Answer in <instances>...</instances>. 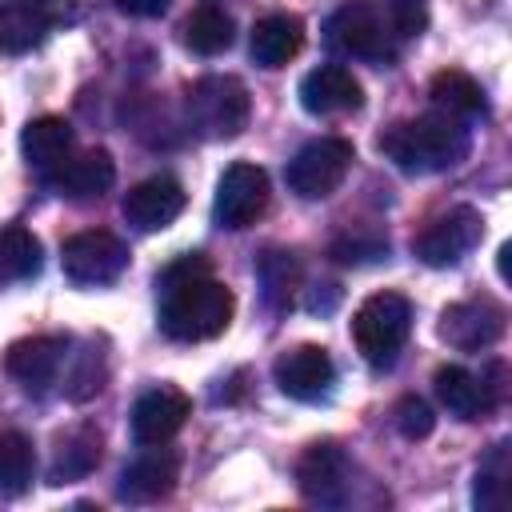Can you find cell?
<instances>
[{
    "instance_id": "cell-1",
    "label": "cell",
    "mask_w": 512,
    "mask_h": 512,
    "mask_svg": "<svg viewBox=\"0 0 512 512\" xmlns=\"http://www.w3.org/2000/svg\"><path fill=\"white\" fill-rule=\"evenodd\" d=\"M164 296H160V332L168 340H180V344H200V340H212L220 336L228 324H232V312H236V296L228 284L212 280L208 272H196V276H180V280H164L156 284Z\"/></svg>"
},
{
    "instance_id": "cell-2",
    "label": "cell",
    "mask_w": 512,
    "mask_h": 512,
    "mask_svg": "<svg viewBox=\"0 0 512 512\" xmlns=\"http://www.w3.org/2000/svg\"><path fill=\"white\" fill-rule=\"evenodd\" d=\"M380 152L408 176H428L460 164L468 156V128L456 116L428 112L416 120H400L380 136Z\"/></svg>"
},
{
    "instance_id": "cell-3",
    "label": "cell",
    "mask_w": 512,
    "mask_h": 512,
    "mask_svg": "<svg viewBox=\"0 0 512 512\" xmlns=\"http://www.w3.org/2000/svg\"><path fill=\"white\" fill-rule=\"evenodd\" d=\"M408 328H412V304L400 292H372L352 316L356 352L372 368H388L396 360V352L408 340Z\"/></svg>"
},
{
    "instance_id": "cell-4",
    "label": "cell",
    "mask_w": 512,
    "mask_h": 512,
    "mask_svg": "<svg viewBox=\"0 0 512 512\" xmlns=\"http://www.w3.org/2000/svg\"><path fill=\"white\" fill-rule=\"evenodd\" d=\"M328 44L340 56L388 64L396 56V32L388 12H380L372 0H348L328 16Z\"/></svg>"
},
{
    "instance_id": "cell-5",
    "label": "cell",
    "mask_w": 512,
    "mask_h": 512,
    "mask_svg": "<svg viewBox=\"0 0 512 512\" xmlns=\"http://www.w3.org/2000/svg\"><path fill=\"white\" fill-rule=\"evenodd\" d=\"M252 112L248 88L236 76H204L188 88V120L208 140H232L244 132Z\"/></svg>"
},
{
    "instance_id": "cell-6",
    "label": "cell",
    "mask_w": 512,
    "mask_h": 512,
    "mask_svg": "<svg viewBox=\"0 0 512 512\" xmlns=\"http://www.w3.org/2000/svg\"><path fill=\"white\" fill-rule=\"evenodd\" d=\"M352 160H356V152H352L348 140H340V136H320V140L304 144V148L288 160L284 180H288V188H292L300 200H324V196H332V192L344 184Z\"/></svg>"
},
{
    "instance_id": "cell-7",
    "label": "cell",
    "mask_w": 512,
    "mask_h": 512,
    "mask_svg": "<svg viewBox=\"0 0 512 512\" xmlns=\"http://www.w3.org/2000/svg\"><path fill=\"white\" fill-rule=\"evenodd\" d=\"M268 172L260 164H248V160H236L224 168L220 184H216V200H212V216L220 228L228 232H240V228H252L264 212H268Z\"/></svg>"
},
{
    "instance_id": "cell-8",
    "label": "cell",
    "mask_w": 512,
    "mask_h": 512,
    "mask_svg": "<svg viewBox=\"0 0 512 512\" xmlns=\"http://www.w3.org/2000/svg\"><path fill=\"white\" fill-rule=\"evenodd\" d=\"M60 264H64V276L72 284H84V288L112 284L128 268V244L104 228H84V232L64 240Z\"/></svg>"
},
{
    "instance_id": "cell-9",
    "label": "cell",
    "mask_w": 512,
    "mask_h": 512,
    "mask_svg": "<svg viewBox=\"0 0 512 512\" xmlns=\"http://www.w3.org/2000/svg\"><path fill=\"white\" fill-rule=\"evenodd\" d=\"M484 236V216L468 204L436 216L416 240H412V252L428 264V268H448V264H460Z\"/></svg>"
},
{
    "instance_id": "cell-10",
    "label": "cell",
    "mask_w": 512,
    "mask_h": 512,
    "mask_svg": "<svg viewBox=\"0 0 512 512\" xmlns=\"http://www.w3.org/2000/svg\"><path fill=\"white\" fill-rule=\"evenodd\" d=\"M348 476H352V464H348L344 448L332 444V440L308 444V448L300 452V460H296L300 496L312 500V504H328V508H332V504H344L348 484H352Z\"/></svg>"
},
{
    "instance_id": "cell-11",
    "label": "cell",
    "mask_w": 512,
    "mask_h": 512,
    "mask_svg": "<svg viewBox=\"0 0 512 512\" xmlns=\"http://www.w3.org/2000/svg\"><path fill=\"white\" fill-rule=\"evenodd\" d=\"M272 376H276L284 396H292L300 404H312V400H324L332 392L336 364H332V356L320 344H296V348L276 356Z\"/></svg>"
},
{
    "instance_id": "cell-12",
    "label": "cell",
    "mask_w": 512,
    "mask_h": 512,
    "mask_svg": "<svg viewBox=\"0 0 512 512\" xmlns=\"http://www.w3.org/2000/svg\"><path fill=\"white\" fill-rule=\"evenodd\" d=\"M188 416H192V400L172 384H156L140 392L132 404V440L144 448H160L184 428Z\"/></svg>"
},
{
    "instance_id": "cell-13",
    "label": "cell",
    "mask_w": 512,
    "mask_h": 512,
    "mask_svg": "<svg viewBox=\"0 0 512 512\" xmlns=\"http://www.w3.org/2000/svg\"><path fill=\"white\" fill-rule=\"evenodd\" d=\"M504 332V308L496 300H460L440 312V340L456 352H480L492 348Z\"/></svg>"
},
{
    "instance_id": "cell-14",
    "label": "cell",
    "mask_w": 512,
    "mask_h": 512,
    "mask_svg": "<svg viewBox=\"0 0 512 512\" xmlns=\"http://www.w3.org/2000/svg\"><path fill=\"white\" fill-rule=\"evenodd\" d=\"M184 204H188V192H184L180 180H172V176H148V180H140L136 188L124 192L120 212H124V220L132 228L160 232V228H168L184 212Z\"/></svg>"
},
{
    "instance_id": "cell-15",
    "label": "cell",
    "mask_w": 512,
    "mask_h": 512,
    "mask_svg": "<svg viewBox=\"0 0 512 512\" xmlns=\"http://www.w3.org/2000/svg\"><path fill=\"white\" fill-rule=\"evenodd\" d=\"M432 384H436L440 404H444L456 420H480V416H488V412L504 400V384H496L492 376H476V372H468V368H460V364L436 368Z\"/></svg>"
},
{
    "instance_id": "cell-16",
    "label": "cell",
    "mask_w": 512,
    "mask_h": 512,
    "mask_svg": "<svg viewBox=\"0 0 512 512\" xmlns=\"http://www.w3.org/2000/svg\"><path fill=\"white\" fill-rule=\"evenodd\" d=\"M300 104L312 116H344L364 104V88L344 64H320L300 80Z\"/></svg>"
},
{
    "instance_id": "cell-17",
    "label": "cell",
    "mask_w": 512,
    "mask_h": 512,
    "mask_svg": "<svg viewBox=\"0 0 512 512\" xmlns=\"http://www.w3.org/2000/svg\"><path fill=\"white\" fill-rule=\"evenodd\" d=\"M64 356H68V340L64 336H28V340H16L8 348L4 372L12 380H20L28 392H44L60 376Z\"/></svg>"
},
{
    "instance_id": "cell-18",
    "label": "cell",
    "mask_w": 512,
    "mask_h": 512,
    "mask_svg": "<svg viewBox=\"0 0 512 512\" xmlns=\"http://www.w3.org/2000/svg\"><path fill=\"white\" fill-rule=\"evenodd\" d=\"M72 144H76V140H72V124H68L64 116H36V120H28L24 132H20V152H24L28 168L40 172L44 180H52V176L68 164Z\"/></svg>"
},
{
    "instance_id": "cell-19",
    "label": "cell",
    "mask_w": 512,
    "mask_h": 512,
    "mask_svg": "<svg viewBox=\"0 0 512 512\" xmlns=\"http://www.w3.org/2000/svg\"><path fill=\"white\" fill-rule=\"evenodd\" d=\"M304 48V20L292 12H268L252 24L248 36V52L260 68H284L288 60H296Z\"/></svg>"
},
{
    "instance_id": "cell-20",
    "label": "cell",
    "mask_w": 512,
    "mask_h": 512,
    "mask_svg": "<svg viewBox=\"0 0 512 512\" xmlns=\"http://www.w3.org/2000/svg\"><path fill=\"white\" fill-rule=\"evenodd\" d=\"M52 24L56 20L44 8V0H0V52L20 56V52L40 48Z\"/></svg>"
},
{
    "instance_id": "cell-21",
    "label": "cell",
    "mask_w": 512,
    "mask_h": 512,
    "mask_svg": "<svg viewBox=\"0 0 512 512\" xmlns=\"http://www.w3.org/2000/svg\"><path fill=\"white\" fill-rule=\"evenodd\" d=\"M116 180V164L104 148H92V152H80V156H68V164L52 176L56 192L76 200V204H88V200H100Z\"/></svg>"
},
{
    "instance_id": "cell-22",
    "label": "cell",
    "mask_w": 512,
    "mask_h": 512,
    "mask_svg": "<svg viewBox=\"0 0 512 512\" xmlns=\"http://www.w3.org/2000/svg\"><path fill=\"white\" fill-rule=\"evenodd\" d=\"M176 488V456L172 452H144L140 460H132L124 472H120V500L128 504H152V500H164L168 492Z\"/></svg>"
},
{
    "instance_id": "cell-23",
    "label": "cell",
    "mask_w": 512,
    "mask_h": 512,
    "mask_svg": "<svg viewBox=\"0 0 512 512\" xmlns=\"http://www.w3.org/2000/svg\"><path fill=\"white\" fill-rule=\"evenodd\" d=\"M428 96H432V108L444 112V116H456V120H472V116H484V92L480 84L460 72V68H440L432 80H428Z\"/></svg>"
},
{
    "instance_id": "cell-24",
    "label": "cell",
    "mask_w": 512,
    "mask_h": 512,
    "mask_svg": "<svg viewBox=\"0 0 512 512\" xmlns=\"http://www.w3.org/2000/svg\"><path fill=\"white\" fill-rule=\"evenodd\" d=\"M104 456V436L100 428L92 424H80L76 432H68L56 448V464H52V480L64 484V480H76V476H88Z\"/></svg>"
},
{
    "instance_id": "cell-25",
    "label": "cell",
    "mask_w": 512,
    "mask_h": 512,
    "mask_svg": "<svg viewBox=\"0 0 512 512\" xmlns=\"http://www.w3.org/2000/svg\"><path fill=\"white\" fill-rule=\"evenodd\" d=\"M40 264H44V252L28 228H20V224L0 228V284L32 280L40 272Z\"/></svg>"
},
{
    "instance_id": "cell-26",
    "label": "cell",
    "mask_w": 512,
    "mask_h": 512,
    "mask_svg": "<svg viewBox=\"0 0 512 512\" xmlns=\"http://www.w3.org/2000/svg\"><path fill=\"white\" fill-rule=\"evenodd\" d=\"M232 40H236V24H232V16H228L224 8H216V4H204V8H196V12L184 20V44H188L192 52H200V56H216V52L232 48Z\"/></svg>"
},
{
    "instance_id": "cell-27",
    "label": "cell",
    "mask_w": 512,
    "mask_h": 512,
    "mask_svg": "<svg viewBox=\"0 0 512 512\" xmlns=\"http://www.w3.org/2000/svg\"><path fill=\"white\" fill-rule=\"evenodd\" d=\"M32 472H36V452L32 440L16 428L0 432V492L4 496H20L32 488Z\"/></svg>"
},
{
    "instance_id": "cell-28",
    "label": "cell",
    "mask_w": 512,
    "mask_h": 512,
    "mask_svg": "<svg viewBox=\"0 0 512 512\" xmlns=\"http://www.w3.org/2000/svg\"><path fill=\"white\" fill-rule=\"evenodd\" d=\"M508 476H512V460H508V444H496L480 468H476V488H472V500L480 512H496L504 508L508 500Z\"/></svg>"
},
{
    "instance_id": "cell-29",
    "label": "cell",
    "mask_w": 512,
    "mask_h": 512,
    "mask_svg": "<svg viewBox=\"0 0 512 512\" xmlns=\"http://www.w3.org/2000/svg\"><path fill=\"white\" fill-rule=\"evenodd\" d=\"M260 284H264V300L272 308H288L292 304V292L300 284V264L292 252H268L260 260Z\"/></svg>"
},
{
    "instance_id": "cell-30",
    "label": "cell",
    "mask_w": 512,
    "mask_h": 512,
    "mask_svg": "<svg viewBox=\"0 0 512 512\" xmlns=\"http://www.w3.org/2000/svg\"><path fill=\"white\" fill-rule=\"evenodd\" d=\"M392 420H396V432H400L404 440H424V436L432 432V424H436L432 408H428L420 396H404V400L396 404Z\"/></svg>"
},
{
    "instance_id": "cell-31",
    "label": "cell",
    "mask_w": 512,
    "mask_h": 512,
    "mask_svg": "<svg viewBox=\"0 0 512 512\" xmlns=\"http://www.w3.org/2000/svg\"><path fill=\"white\" fill-rule=\"evenodd\" d=\"M388 20L400 40H412L428 24V0H388Z\"/></svg>"
},
{
    "instance_id": "cell-32",
    "label": "cell",
    "mask_w": 512,
    "mask_h": 512,
    "mask_svg": "<svg viewBox=\"0 0 512 512\" xmlns=\"http://www.w3.org/2000/svg\"><path fill=\"white\" fill-rule=\"evenodd\" d=\"M116 4H120V12H128V16L152 20V16H164L172 0H116Z\"/></svg>"
},
{
    "instance_id": "cell-33",
    "label": "cell",
    "mask_w": 512,
    "mask_h": 512,
    "mask_svg": "<svg viewBox=\"0 0 512 512\" xmlns=\"http://www.w3.org/2000/svg\"><path fill=\"white\" fill-rule=\"evenodd\" d=\"M64 4L72 8V4H80V0H44V8L52 12V20H60V12H64Z\"/></svg>"
}]
</instances>
